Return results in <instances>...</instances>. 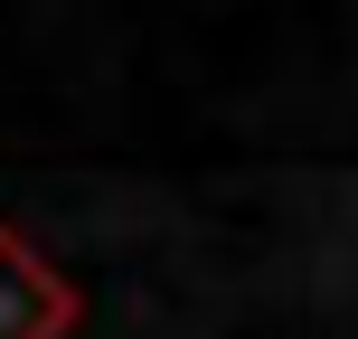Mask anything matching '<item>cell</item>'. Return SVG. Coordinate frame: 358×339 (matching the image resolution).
<instances>
[{"instance_id": "obj_1", "label": "cell", "mask_w": 358, "mask_h": 339, "mask_svg": "<svg viewBox=\"0 0 358 339\" xmlns=\"http://www.w3.org/2000/svg\"><path fill=\"white\" fill-rule=\"evenodd\" d=\"M66 311H76V292L57 283L29 245L0 236V339H57V330H66Z\"/></svg>"}]
</instances>
